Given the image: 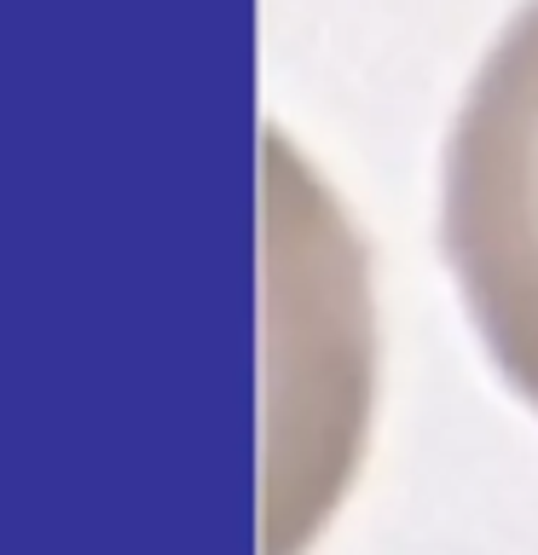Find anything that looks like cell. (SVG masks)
Wrapping results in <instances>:
<instances>
[{"label": "cell", "instance_id": "cell-1", "mask_svg": "<svg viewBox=\"0 0 538 555\" xmlns=\"http://www.w3.org/2000/svg\"><path fill=\"white\" fill-rule=\"evenodd\" d=\"M440 249L492 371L538 416V0L498 29L451 116Z\"/></svg>", "mask_w": 538, "mask_h": 555}]
</instances>
